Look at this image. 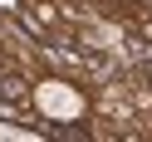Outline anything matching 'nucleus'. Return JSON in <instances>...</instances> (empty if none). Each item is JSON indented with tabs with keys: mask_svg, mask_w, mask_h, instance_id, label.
Returning <instances> with one entry per match:
<instances>
[{
	"mask_svg": "<svg viewBox=\"0 0 152 142\" xmlns=\"http://www.w3.org/2000/svg\"><path fill=\"white\" fill-rule=\"evenodd\" d=\"M34 103H39L44 118H59V122H69V118L83 113V93L74 83H39L34 88Z\"/></svg>",
	"mask_w": 152,
	"mask_h": 142,
	"instance_id": "obj_1",
	"label": "nucleus"
}]
</instances>
